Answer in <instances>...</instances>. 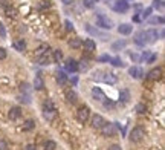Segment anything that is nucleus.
Segmentation results:
<instances>
[{"mask_svg": "<svg viewBox=\"0 0 165 150\" xmlns=\"http://www.w3.org/2000/svg\"><path fill=\"white\" fill-rule=\"evenodd\" d=\"M101 130V135L106 136V138H112L116 135V124L115 123H104V126L99 129Z\"/></svg>", "mask_w": 165, "mask_h": 150, "instance_id": "obj_1", "label": "nucleus"}, {"mask_svg": "<svg viewBox=\"0 0 165 150\" xmlns=\"http://www.w3.org/2000/svg\"><path fill=\"white\" fill-rule=\"evenodd\" d=\"M144 136H145V130L142 127H135V129H131L128 138L131 143H141L144 140Z\"/></svg>", "mask_w": 165, "mask_h": 150, "instance_id": "obj_2", "label": "nucleus"}, {"mask_svg": "<svg viewBox=\"0 0 165 150\" xmlns=\"http://www.w3.org/2000/svg\"><path fill=\"white\" fill-rule=\"evenodd\" d=\"M96 25L103 29H110L112 28V20L106 17L104 14H96Z\"/></svg>", "mask_w": 165, "mask_h": 150, "instance_id": "obj_3", "label": "nucleus"}, {"mask_svg": "<svg viewBox=\"0 0 165 150\" xmlns=\"http://www.w3.org/2000/svg\"><path fill=\"white\" fill-rule=\"evenodd\" d=\"M89 116H90V109H89L87 106H81V107L77 110V119H78L81 124L87 123Z\"/></svg>", "mask_w": 165, "mask_h": 150, "instance_id": "obj_4", "label": "nucleus"}, {"mask_svg": "<svg viewBox=\"0 0 165 150\" xmlns=\"http://www.w3.org/2000/svg\"><path fill=\"white\" fill-rule=\"evenodd\" d=\"M128 2L127 0H116L115 3H113V11L115 12H119V14H123L125 11H128Z\"/></svg>", "mask_w": 165, "mask_h": 150, "instance_id": "obj_5", "label": "nucleus"}, {"mask_svg": "<svg viewBox=\"0 0 165 150\" xmlns=\"http://www.w3.org/2000/svg\"><path fill=\"white\" fill-rule=\"evenodd\" d=\"M144 37H145V43H155V41H158L159 32L156 29H147V31H144Z\"/></svg>", "mask_w": 165, "mask_h": 150, "instance_id": "obj_6", "label": "nucleus"}, {"mask_svg": "<svg viewBox=\"0 0 165 150\" xmlns=\"http://www.w3.org/2000/svg\"><path fill=\"white\" fill-rule=\"evenodd\" d=\"M128 75H130L131 78H135V80H141V78L144 77V71H142L139 66H131V68L128 69Z\"/></svg>", "mask_w": 165, "mask_h": 150, "instance_id": "obj_7", "label": "nucleus"}, {"mask_svg": "<svg viewBox=\"0 0 165 150\" xmlns=\"http://www.w3.org/2000/svg\"><path fill=\"white\" fill-rule=\"evenodd\" d=\"M43 118L46 121H54L57 118V109H47V107H43Z\"/></svg>", "mask_w": 165, "mask_h": 150, "instance_id": "obj_8", "label": "nucleus"}, {"mask_svg": "<svg viewBox=\"0 0 165 150\" xmlns=\"http://www.w3.org/2000/svg\"><path fill=\"white\" fill-rule=\"evenodd\" d=\"M104 123H106V119H104L101 115H95V116H92V119H90V124H92L93 129H101V127L104 126Z\"/></svg>", "mask_w": 165, "mask_h": 150, "instance_id": "obj_9", "label": "nucleus"}, {"mask_svg": "<svg viewBox=\"0 0 165 150\" xmlns=\"http://www.w3.org/2000/svg\"><path fill=\"white\" fill-rule=\"evenodd\" d=\"M81 46L84 48V51H87V52H93L96 49V43H95L93 38H86Z\"/></svg>", "mask_w": 165, "mask_h": 150, "instance_id": "obj_10", "label": "nucleus"}, {"mask_svg": "<svg viewBox=\"0 0 165 150\" xmlns=\"http://www.w3.org/2000/svg\"><path fill=\"white\" fill-rule=\"evenodd\" d=\"M64 97H66L67 103H70V104H75V103L78 101V95H77V92L72 90V89H67L66 94H64Z\"/></svg>", "mask_w": 165, "mask_h": 150, "instance_id": "obj_11", "label": "nucleus"}, {"mask_svg": "<svg viewBox=\"0 0 165 150\" xmlns=\"http://www.w3.org/2000/svg\"><path fill=\"white\" fill-rule=\"evenodd\" d=\"M161 77H162V71H161L159 68H155V69H151V71L147 74V78L151 80V81H158V80H161Z\"/></svg>", "mask_w": 165, "mask_h": 150, "instance_id": "obj_12", "label": "nucleus"}, {"mask_svg": "<svg viewBox=\"0 0 165 150\" xmlns=\"http://www.w3.org/2000/svg\"><path fill=\"white\" fill-rule=\"evenodd\" d=\"M8 116H9V119H12V121L18 119V118L22 116V109H20L18 106L11 107V109H9V113H8Z\"/></svg>", "mask_w": 165, "mask_h": 150, "instance_id": "obj_13", "label": "nucleus"}, {"mask_svg": "<svg viewBox=\"0 0 165 150\" xmlns=\"http://www.w3.org/2000/svg\"><path fill=\"white\" fill-rule=\"evenodd\" d=\"M32 86H34L32 89H35V90H43V89H44V80H43L41 74L35 75V78H34V84H32Z\"/></svg>", "mask_w": 165, "mask_h": 150, "instance_id": "obj_14", "label": "nucleus"}, {"mask_svg": "<svg viewBox=\"0 0 165 150\" xmlns=\"http://www.w3.org/2000/svg\"><path fill=\"white\" fill-rule=\"evenodd\" d=\"M131 31H133V26H131V25H128V23H123V25H119V26H118V32H119V34H123V35H130V34H131Z\"/></svg>", "mask_w": 165, "mask_h": 150, "instance_id": "obj_15", "label": "nucleus"}, {"mask_svg": "<svg viewBox=\"0 0 165 150\" xmlns=\"http://www.w3.org/2000/svg\"><path fill=\"white\" fill-rule=\"evenodd\" d=\"M66 69L69 72H77L78 71V63L74 60V58H67L66 60Z\"/></svg>", "mask_w": 165, "mask_h": 150, "instance_id": "obj_16", "label": "nucleus"}, {"mask_svg": "<svg viewBox=\"0 0 165 150\" xmlns=\"http://www.w3.org/2000/svg\"><path fill=\"white\" fill-rule=\"evenodd\" d=\"M92 95H93V98H95V100H98V101L106 100V94H104L99 87H93V89H92Z\"/></svg>", "mask_w": 165, "mask_h": 150, "instance_id": "obj_17", "label": "nucleus"}, {"mask_svg": "<svg viewBox=\"0 0 165 150\" xmlns=\"http://www.w3.org/2000/svg\"><path fill=\"white\" fill-rule=\"evenodd\" d=\"M55 80H57V83H58L60 86H63V84H66V81H67V75H66V72H63V71H58V72L55 74Z\"/></svg>", "mask_w": 165, "mask_h": 150, "instance_id": "obj_18", "label": "nucleus"}, {"mask_svg": "<svg viewBox=\"0 0 165 150\" xmlns=\"http://www.w3.org/2000/svg\"><path fill=\"white\" fill-rule=\"evenodd\" d=\"M119 101H121L123 104H127V103L130 101V92H128L127 89H123V90L119 92Z\"/></svg>", "mask_w": 165, "mask_h": 150, "instance_id": "obj_19", "label": "nucleus"}, {"mask_svg": "<svg viewBox=\"0 0 165 150\" xmlns=\"http://www.w3.org/2000/svg\"><path fill=\"white\" fill-rule=\"evenodd\" d=\"M81 44H82L81 38H78V37L70 38V40H69V48H72V49H80Z\"/></svg>", "mask_w": 165, "mask_h": 150, "instance_id": "obj_20", "label": "nucleus"}, {"mask_svg": "<svg viewBox=\"0 0 165 150\" xmlns=\"http://www.w3.org/2000/svg\"><path fill=\"white\" fill-rule=\"evenodd\" d=\"M103 80H104L106 83H109V84H115V83L118 81V77L115 74H112V72H109V74H106L103 77Z\"/></svg>", "mask_w": 165, "mask_h": 150, "instance_id": "obj_21", "label": "nucleus"}, {"mask_svg": "<svg viewBox=\"0 0 165 150\" xmlns=\"http://www.w3.org/2000/svg\"><path fill=\"white\" fill-rule=\"evenodd\" d=\"M135 43H136V44H139V46H145V37H144V31H141V32H138V34L135 35Z\"/></svg>", "mask_w": 165, "mask_h": 150, "instance_id": "obj_22", "label": "nucleus"}, {"mask_svg": "<svg viewBox=\"0 0 165 150\" xmlns=\"http://www.w3.org/2000/svg\"><path fill=\"white\" fill-rule=\"evenodd\" d=\"M127 46V41L125 40H119V41H115L113 44H112V51H121Z\"/></svg>", "mask_w": 165, "mask_h": 150, "instance_id": "obj_23", "label": "nucleus"}, {"mask_svg": "<svg viewBox=\"0 0 165 150\" xmlns=\"http://www.w3.org/2000/svg\"><path fill=\"white\" fill-rule=\"evenodd\" d=\"M49 61H50V58L47 57V54H43V55H38V57H37V63L41 65V66L49 65Z\"/></svg>", "mask_w": 165, "mask_h": 150, "instance_id": "obj_24", "label": "nucleus"}, {"mask_svg": "<svg viewBox=\"0 0 165 150\" xmlns=\"http://www.w3.org/2000/svg\"><path fill=\"white\" fill-rule=\"evenodd\" d=\"M5 12H6L8 17H12V19L17 17V11H15L12 6H9V5H5Z\"/></svg>", "mask_w": 165, "mask_h": 150, "instance_id": "obj_25", "label": "nucleus"}, {"mask_svg": "<svg viewBox=\"0 0 165 150\" xmlns=\"http://www.w3.org/2000/svg\"><path fill=\"white\" fill-rule=\"evenodd\" d=\"M14 48H15L18 52H23V51L26 49V43H25L23 40H15V41H14Z\"/></svg>", "mask_w": 165, "mask_h": 150, "instance_id": "obj_26", "label": "nucleus"}, {"mask_svg": "<svg viewBox=\"0 0 165 150\" xmlns=\"http://www.w3.org/2000/svg\"><path fill=\"white\" fill-rule=\"evenodd\" d=\"M20 90H22V94H25V95H31L32 87H31V84H28V83H22V84H20Z\"/></svg>", "mask_w": 165, "mask_h": 150, "instance_id": "obj_27", "label": "nucleus"}, {"mask_svg": "<svg viewBox=\"0 0 165 150\" xmlns=\"http://www.w3.org/2000/svg\"><path fill=\"white\" fill-rule=\"evenodd\" d=\"M86 29H87V31H89L90 34H93V35H99V37L103 38V40H106V38H107L106 35H104V34H101V32H99L98 29H93V28H92L90 25H86Z\"/></svg>", "mask_w": 165, "mask_h": 150, "instance_id": "obj_28", "label": "nucleus"}, {"mask_svg": "<svg viewBox=\"0 0 165 150\" xmlns=\"http://www.w3.org/2000/svg\"><path fill=\"white\" fill-rule=\"evenodd\" d=\"M34 127H35V123H34L32 119H28V121H25V124H23L22 129H23L25 132H29V130H32Z\"/></svg>", "mask_w": 165, "mask_h": 150, "instance_id": "obj_29", "label": "nucleus"}, {"mask_svg": "<svg viewBox=\"0 0 165 150\" xmlns=\"http://www.w3.org/2000/svg\"><path fill=\"white\" fill-rule=\"evenodd\" d=\"M148 22H150V25H164V17H150L148 19Z\"/></svg>", "mask_w": 165, "mask_h": 150, "instance_id": "obj_30", "label": "nucleus"}, {"mask_svg": "<svg viewBox=\"0 0 165 150\" xmlns=\"http://www.w3.org/2000/svg\"><path fill=\"white\" fill-rule=\"evenodd\" d=\"M110 63H112L113 66H116V68H124L123 60H121L119 57H113V58H110Z\"/></svg>", "mask_w": 165, "mask_h": 150, "instance_id": "obj_31", "label": "nucleus"}, {"mask_svg": "<svg viewBox=\"0 0 165 150\" xmlns=\"http://www.w3.org/2000/svg\"><path fill=\"white\" fill-rule=\"evenodd\" d=\"M61 60H63V52H61L60 49H55V51H54V61H55V63H60Z\"/></svg>", "mask_w": 165, "mask_h": 150, "instance_id": "obj_32", "label": "nucleus"}, {"mask_svg": "<svg viewBox=\"0 0 165 150\" xmlns=\"http://www.w3.org/2000/svg\"><path fill=\"white\" fill-rule=\"evenodd\" d=\"M57 149V144H55V141H52V140H47L46 141V144H44V150H55Z\"/></svg>", "mask_w": 165, "mask_h": 150, "instance_id": "obj_33", "label": "nucleus"}, {"mask_svg": "<svg viewBox=\"0 0 165 150\" xmlns=\"http://www.w3.org/2000/svg\"><path fill=\"white\" fill-rule=\"evenodd\" d=\"M151 12H153V8H145L142 11V19H150L151 17Z\"/></svg>", "mask_w": 165, "mask_h": 150, "instance_id": "obj_34", "label": "nucleus"}, {"mask_svg": "<svg viewBox=\"0 0 165 150\" xmlns=\"http://www.w3.org/2000/svg\"><path fill=\"white\" fill-rule=\"evenodd\" d=\"M18 100H20L22 103H25V104H29V103H31V95H25V94H23V95L18 97Z\"/></svg>", "mask_w": 165, "mask_h": 150, "instance_id": "obj_35", "label": "nucleus"}, {"mask_svg": "<svg viewBox=\"0 0 165 150\" xmlns=\"http://www.w3.org/2000/svg\"><path fill=\"white\" fill-rule=\"evenodd\" d=\"M153 8L162 9V8H164V0H153Z\"/></svg>", "mask_w": 165, "mask_h": 150, "instance_id": "obj_36", "label": "nucleus"}, {"mask_svg": "<svg viewBox=\"0 0 165 150\" xmlns=\"http://www.w3.org/2000/svg\"><path fill=\"white\" fill-rule=\"evenodd\" d=\"M46 49H49V46H47V44H41L40 48L37 49V57H38V55H43V54H46Z\"/></svg>", "mask_w": 165, "mask_h": 150, "instance_id": "obj_37", "label": "nucleus"}, {"mask_svg": "<svg viewBox=\"0 0 165 150\" xmlns=\"http://www.w3.org/2000/svg\"><path fill=\"white\" fill-rule=\"evenodd\" d=\"M145 110H147V107H145L144 104H141V103L136 104V112L138 113H145Z\"/></svg>", "mask_w": 165, "mask_h": 150, "instance_id": "obj_38", "label": "nucleus"}, {"mask_svg": "<svg viewBox=\"0 0 165 150\" xmlns=\"http://www.w3.org/2000/svg\"><path fill=\"white\" fill-rule=\"evenodd\" d=\"M43 107H47V109H55V106H54V103H52L50 100H46V101L43 103Z\"/></svg>", "mask_w": 165, "mask_h": 150, "instance_id": "obj_39", "label": "nucleus"}, {"mask_svg": "<svg viewBox=\"0 0 165 150\" xmlns=\"http://www.w3.org/2000/svg\"><path fill=\"white\" fill-rule=\"evenodd\" d=\"M64 26H66L67 31H74V23H72L70 20H66V22H64Z\"/></svg>", "mask_w": 165, "mask_h": 150, "instance_id": "obj_40", "label": "nucleus"}, {"mask_svg": "<svg viewBox=\"0 0 165 150\" xmlns=\"http://www.w3.org/2000/svg\"><path fill=\"white\" fill-rule=\"evenodd\" d=\"M103 101H104V107H106V109H109V107L113 109V107H115V104H113L110 100H109V101H107V100H103Z\"/></svg>", "mask_w": 165, "mask_h": 150, "instance_id": "obj_41", "label": "nucleus"}, {"mask_svg": "<svg viewBox=\"0 0 165 150\" xmlns=\"http://www.w3.org/2000/svg\"><path fill=\"white\" fill-rule=\"evenodd\" d=\"M82 5H84L86 8H89V9L93 8V2H92V0H82Z\"/></svg>", "mask_w": 165, "mask_h": 150, "instance_id": "obj_42", "label": "nucleus"}, {"mask_svg": "<svg viewBox=\"0 0 165 150\" xmlns=\"http://www.w3.org/2000/svg\"><path fill=\"white\" fill-rule=\"evenodd\" d=\"M6 37V29H5V26L0 23V38H5Z\"/></svg>", "mask_w": 165, "mask_h": 150, "instance_id": "obj_43", "label": "nucleus"}, {"mask_svg": "<svg viewBox=\"0 0 165 150\" xmlns=\"http://www.w3.org/2000/svg\"><path fill=\"white\" fill-rule=\"evenodd\" d=\"M6 55H8V54H6V49H5V48H0V60H5Z\"/></svg>", "mask_w": 165, "mask_h": 150, "instance_id": "obj_44", "label": "nucleus"}, {"mask_svg": "<svg viewBox=\"0 0 165 150\" xmlns=\"http://www.w3.org/2000/svg\"><path fill=\"white\" fill-rule=\"evenodd\" d=\"M0 150H8V143L5 140H0Z\"/></svg>", "mask_w": 165, "mask_h": 150, "instance_id": "obj_45", "label": "nucleus"}, {"mask_svg": "<svg viewBox=\"0 0 165 150\" xmlns=\"http://www.w3.org/2000/svg\"><path fill=\"white\" fill-rule=\"evenodd\" d=\"M150 55H151V54H150V52H148V51H147V52H144V54H142V57H139V58H141V60H145V61H147V60H148V57H150Z\"/></svg>", "mask_w": 165, "mask_h": 150, "instance_id": "obj_46", "label": "nucleus"}, {"mask_svg": "<svg viewBox=\"0 0 165 150\" xmlns=\"http://www.w3.org/2000/svg\"><path fill=\"white\" fill-rule=\"evenodd\" d=\"M98 61H110V57H109V55H101V57L98 58Z\"/></svg>", "mask_w": 165, "mask_h": 150, "instance_id": "obj_47", "label": "nucleus"}, {"mask_svg": "<svg viewBox=\"0 0 165 150\" xmlns=\"http://www.w3.org/2000/svg\"><path fill=\"white\" fill-rule=\"evenodd\" d=\"M156 58H158V55H156V54H153V55H150V57H148L147 63H153V61H156Z\"/></svg>", "mask_w": 165, "mask_h": 150, "instance_id": "obj_48", "label": "nucleus"}, {"mask_svg": "<svg viewBox=\"0 0 165 150\" xmlns=\"http://www.w3.org/2000/svg\"><path fill=\"white\" fill-rule=\"evenodd\" d=\"M109 150H123V149H121V146H118V144H112V146L109 147Z\"/></svg>", "mask_w": 165, "mask_h": 150, "instance_id": "obj_49", "label": "nucleus"}, {"mask_svg": "<svg viewBox=\"0 0 165 150\" xmlns=\"http://www.w3.org/2000/svg\"><path fill=\"white\" fill-rule=\"evenodd\" d=\"M130 58L131 60H135V61H139L141 58H139V55H136V54H130Z\"/></svg>", "mask_w": 165, "mask_h": 150, "instance_id": "obj_50", "label": "nucleus"}, {"mask_svg": "<svg viewBox=\"0 0 165 150\" xmlns=\"http://www.w3.org/2000/svg\"><path fill=\"white\" fill-rule=\"evenodd\" d=\"M133 8H135V11H138V12H139V11L142 9V5H139V3H138V5H135Z\"/></svg>", "mask_w": 165, "mask_h": 150, "instance_id": "obj_51", "label": "nucleus"}, {"mask_svg": "<svg viewBox=\"0 0 165 150\" xmlns=\"http://www.w3.org/2000/svg\"><path fill=\"white\" fill-rule=\"evenodd\" d=\"M26 150H37V149H35V146H32V144H28V146H26Z\"/></svg>", "mask_w": 165, "mask_h": 150, "instance_id": "obj_52", "label": "nucleus"}, {"mask_svg": "<svg viewBox=\"0 0 165 150\" xmlns=\"http://www.w3.org/2000/svg\"><path fill=\"white\" fill-rule=\"evenodd\" d=\"M133 22H141V17L139 15H133Z\"/></svg>", "mask_w": 165, "mask_h": 150, "instance_id": "obj_53", "label": "nucleus"}, {"mask_svg": "<svg viewBox=\"0 0 165 150\" xmlns=\"http://www.w3.org/2000/svg\"><path fill=\"white\" fill-rule=\"evenodd\" d=\"M61 2H63V3H64V5H70V3H72V2H74V0H61Z\"/></svg>", "mask_w": 165, "mask_h": 150, "instance_id": "obj_54", "label": "nucleus"}, {"mask_svg": "<svg viewBox=\"0 0 165 150\" xmlns=\"http://www.w3.org/2000/svg\"><path fill=\"white\" fill-rule=\"evenodd\" d=\"M92 2H93V3H95V2H98V0H92Z\"/></svg>", "mask_w": 165, "mask_h": 150, "instance_id": "obj_55", "label": "nucleus"}]
</instances>
